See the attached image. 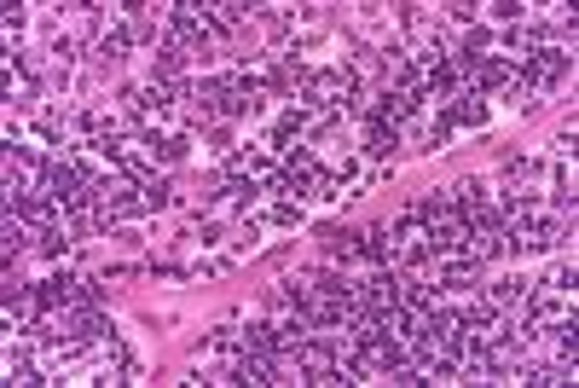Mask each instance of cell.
Segmentation results:
<instances>
[{
	"mask_svg": "<svg viewBox=\"0 0 579 388\" xmlns=\"http://www.w3.org/2000/svg\"><path fill=\"white\" fill-rule=\"evenodd\" d=\"M400 145V128H394V122H383V116H371L365 122V151H377V157H383V151H394Z\"/></svg>",
	"mask_w": 579,
	"mask_h": 388,
	"instance_id": "6da1fadb",
	"label": "cell"
}]
</instances>
